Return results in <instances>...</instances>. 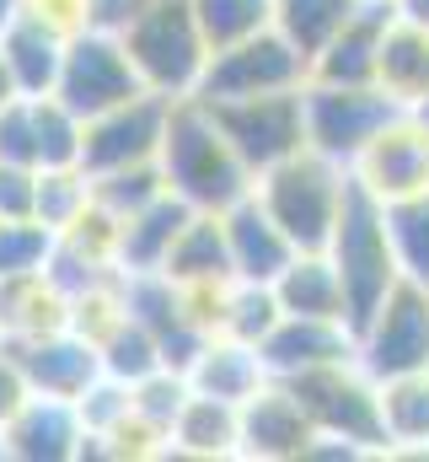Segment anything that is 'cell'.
Returning <instances> with one entry per match:
<instances>
[{
	"label": "cell",
	"mask_w": 429,
	"mask_h": 462,
	"mask_svg": "<svg viewBox=\"0 0 429 462\" xmlns=\"http://www.w3.org/2000/svg\"><path fill=\"white\" fill-rule=\"evenodd\" d=\"M161 178L167 189L188 205V210H231L236 199L252 194V172L236 156V145L225 140V129L199 97H178L167 114V134H161Z\"/></svg>",
	"instance_id": "obj_1"
},
{
	"label": "cell",
	"mask_w": 429,
	"mask_h": 462,
	"mask_svg": "<svg viewBox=\"0 0 429 462\" xmlns=\"http://www.w3.org/2000/svg\"><path fill=\"white\" fill-rule=\"evenodd\" d=\"M258 205L274 216V226L296 242V253H317L338 226V210L349 199V167L327 162L322 151H296L285 162H274L269 172L252 178Z\"/></svg>",
	"instance_id": "obj_2"
},
{
	"label": "cell",
	"mask_w": 429,
	"mask_h": 462,
	"mask_svg": "<svg viewBox=\"0 0 429 462\" xmlns=\"http://www.w3.org/2000/svg\"><path fill=\"white\" fill-rule=\"evenodd\" d=\"M343 280V301H349V328H360L381 301L387 291L403 280L397 269V253H392V236H387V210L376 194H365L354 178H349V199L338 210V226L322 247Z\"/></svg>",
	"instance_id": "obj_3"
},
{
	"label": "cell",
	"mask_w": 429,
	"mask_h": 462,
	"mask_svg": "<svg viewBox=\"0 0 429 462\" xmlns=\"http://www.w3.org/2000/svg\"><path fill=\"white\" fill-rule=\"evenodd\" d=\"M118 38H123V49L134 60L145 92L172 97V103L199 92V76L210 65V38H205V27H199L188 0H156Z\"/></svg>",
	"instance_id": "obj_4"
},
{
	"label": "cell",
	"mask_w": 429,
	"mask_h": 462,
	"mask_svg": "<svg viewBox=\"0 0 429 462\" xmlns=\"http://www.w3.org/2000/svg\"><path fill=\"white\" fill-rule=\"evenodd\" d=\"M312 430L327 436V441H343L354 447L360 457H381L387 452V430H381V382L360 365V360H338V365H322V371H306L296 382H285Z\"/></svg>",
	"instance_id": "obj_5"
},
{
	"label": "cell",
	"mask_w": 429,
	"mask_h": 462,
	"mask_svg": "<svg viewBox=\"0 0 429 462\" xmlns=\"http://www.w3.org/2000/svg\"><path fill=\"white\" fill-rule=\"evenodd\" d=\"M312 81V60L279 32L263 27L242 43L214 49L205 76H199V103H242V97H269V92H296Z\"/></svg>",
	"instance_id": "obj_6"
},
{
	"label": "cell",
	"mask_w": 429,
	"mask_h": 462,
	"mask_svg": "<svg viewBox=\"0 0 429 462\" xmlns=\"http://www.w3.org/2000/svg\"><path fill=\"white\" fill-rule=\"evenodd\" d=\"M301 103H306V145L338 167H354L360 151L403 114V103H392L381 87H333V81H306Z\"/></svg>",
	"instance_id": "obj_7"
},
{
	"label": "cell",
	"mask_w": 429,
	"mask_h": 462,
	"mask_svg": "<svg viewBox=\"0 0 429 462\" xmlns=\"http://www.w3.org/2000/svg\"><path fill=\"white\" fill-rule=\"evenodd\" d=\"M354 360L376 382L429 371V285L397 280L387 291V301L354 328Z\"/></svg>",
	"instance_id": "obj_8"
},
{
	"label": "cell",
	"mask_w": 429,
	"mask_h": 462,
	"mask_svg": "<svg viewBox=\"0 0 429 462\" xmlns=\"http://www.w3.org/2000/svg\"><path fill=\"white\" fill-rule=\"evenodd\" d=\"M140 92H145L140 70H134V60H129V49H123L118 32H107V27L70 32L65 65H59V81H54V97L70 114L97 118L107 108H118V103H129V97H140Z\"/></svg>",
	"instance_id": "obj_9"
},
{
	"label": "cell",
	"mask_w": 429,
	"mask_h": 462,
	"mask_svg": "<svg viewBox=\"0 0 429 462\" xmlns=\"http://www.w3.org/2000/svg\"><path fill=\"white\" fill-rule=\"evenodd\" d=\"M214 124L225 129V140L236 145V156L247 162V172H269L274 162L306 151V103L301 87L296 92H269V97H242V103H205Z\"/></svg>",
	"instance_id": "obj_10"
},
{
	"label": "cell",
	"mask_w": 429,
	"mask_h": 462,
	"mask_svg": "<svg viewBox=\"0 0 429 462\" xmlns=\"http://www.w3.org/2000/svg\"><path fill=\"white\" fill-rule=\"evenodd\" d=\"M167 114H172V97H156V92H140L107 114L87 118V134H81V167L97 178V172H118V167H140V162H156L161 156V134H167Z\"/></svg>",
	"instance_id": "obj_11"
},
{
	"label": "cell",
	"mask_w": 429,
	"mask_h": 462,
	"mask_svg": "<svg viewBox=\"0 0 429 462\" xmlns=\"http://www.w3.org/2000/svg\"><path fill=\"white\" fill-rule=\"evenodd\" d=\"M349 178L365 194H376L381 205L429 189V124L414 108H403V114L360 151V162L349 167Z\"/></svg>",
	"instance_id": "obj_12"
},
{
	"label": "cell",
	"mask_w": 429,
	"mask_h": 462,
	"mask_svg": "<svg viewBox=\"0 0 429 462\" xmlns=\"http://www.w3.org/2000/svg\"><path fill=\"white\" fill-rule=\"evenodd\" d=\"M22 371H27V387L32 393H49V398H81L97 376H103V349L97 339H87L81 328H49V334H32V339H11Z\"/></svg>",
	"instance_id": "obj_13"
},
{
	"label": "cell",
	"mask_w": 429,
	"mask_h": 462,
	"mask_svg": "<svg viewBox=\"0 0 429 462\" xmlns=\"http://www.w3.org/2000/svg\"><path fill=\"white\" fill-rule=\"evenodd\" d=\"M258 355H263L274 382H296L306 371L354 360V328L338 323V318H290V312H279V323L258 339Z\"/></svg>",
	"instance_id": "obj_14"
},
{
	"label": "cell",
	"mask_w": 429,
	"mask_h": 462,
	"mask_svg": "<svg viewBox=\"0 0 429 462\" xmlns=\"http://www.w3.org/2000/svg\"><path fill=\"white\" fill-rule=\"evenodd\" d=\"M0 436L11 462H76L87 447L76 398H49V393H27V403L5 420Z\"/></svg>",
	"instance_id": "obj_15"
},
{
	"label": "cell",
	"mask_w": 429,
	"mask_h": 462,
	"mask_svg": "<svg viewBox=\"0 0 429 462\" xmlns=\"http://www.w3.org/2000/svg\"><path fill=\"white\" fill-rule=\"evenodd\" d=\"M317 441L301 398L285 382H263L247 403H242V457L252 462H290L306 457V447Z\"/></svg>",
	"instance_id": "obj_16"
},
{
	"label": "cell",
	"mask_w": 429,
	"mask_h": 462,
	"mask_svg": "<svg viewBox=\"0 0 429 462\" xmlns=\"http://www.w3.org/2000/svg\"><path fill=\"white\" fill-rule=\"evenodd\" d=\"M392 0H360L349 11V22L322 43V54L312 60V81H333V87H376V49L381 32L392 22Z\"/></svg>",
	"instance_id": "obj_17"
},
{
	"label": "cell",
	"mask_w": 429,
	"mask_h": 462,
	"mask_svg": "<svg viewBox=\"0 0 429 462\" xmlns=\"http://www.w3.org/2000/svg\"><path fill=\"white\" fill-rule=\"evenodd\" d=\"M220 226H225V247H231V280L274 285V274L296 258V242L274 226V216L258 205V194L220 210Z\"/></svg>",
	"instance_id": "obj_18"
},
{
	"label": "cell",
	"mask_w": 429,
	"mask_h": 462,
	"mask_svg": "<svg viewBox=\"0 0 429 462\" xmlns=\"http://www.w3.org/2000/svg\"><path fill=\"white\" fill-rule=\"evenodd\" d=\"M161 457H199V462L242 457V403H225V398L188 387V403L178 409Z\"/></svg>",
	"instance_id": "obj_19"
},
{
	"label": "cell",
	"mask_w": 429,
	"mask_h": 462,
	"mask_svg": "<svg viewBox=\"0 0 429 462\" xmlns=\"http://www.w3.org/2000/svg\"><path fill=\"white\" fill-rule=\"evenodd\" d=\"M65 43H70V32L49 27L43 16H32L22 5V16L0 32V60H5V70H11L22 97H49L54 92L59 65H65Z\"/></svg>",
	"instance_id": "obj_20"
},
{
	"label": "cell",
	"mask_w": 429,
	"mask_h": 462,
	"mask_svg": "<svg viewBox=\"0 0 429 462\" xmlns=\"http://www.w3.org/2000/svg\"><path fill=\"white\" fill-rule=\"evenodd\" d=\"M188 205L167 189L161 199H151L145 210H134V216H123L118 221V242H113V263H118V274H145V269H161L167 263V253H172V242H178V231L188 226Z\"/></svg>",
	"instance_id": "obj_21"
},
{
	"label": "cell",
	"mask_w": 429,
	"mask_h": 462,
	"mask_svg": "<svg viewBox=\"0 0 429 462\" xmlns=\"http://www.w3.org/2000/svg\"><path fill=\"white\" fill-rule=\"evenodd\" d=\"M183 376H188L194 393H210V398H225V403H247L269 382V365H263L258 345L231 339V334H210Z\"/></svg>",
	"instance_id": "obj_22"
},
{
	"label": "cell",
	"mask_w": 429,
	"mask_h": 462,
	"mask_svg": "<svg viewBox=\"0 0 429 462\" xmlns=\"http://www.w3.org/2000/svg\"><path fill=\"white\" fill-rule=\"evenodd\" d=\"M274 301H279V312H290V318H338V323H349V301H343V280H338V269H333V258L327 253H296L279 274H274Z\"/></svg>",
	"instance_id": "obj_23"
},
{
	"label": "cell",
	"mask_w": 429,
	"mask_h": 462,
	"mask_svg": "<svg viewBox=\"0 0 429 462\" xmlns=\"http://www.w3.org/2000/svg\"><path fill=\"white\" fill-rule=\"evenodd\" d=\"M376 87L403 103V108H419L429 97V27H414L403 16L387 22L381 32V49H376Z\"/></svg>",
	"instance_id": "obj_24"
},
{
	"label": "cell",
	"mask_w": 429,
	"mask_h": 462,
	"mask_svg": "<svg viewBox=\"0 0 429 462\" xmlns=\"http://www.w3.org/2000/svg\"><path fill=\"white\" fill-rule=\"evenodd\" d=\"M167 280H178L183 291H210V285H225L231 280V247H225V226L210 210H194L188 226L178 231L167 263H161Z\"/></svg>",
	"instance_id": "obj_25"
},
{
	"label": "cell",
	"mask_w": 429,
	"mask_h": 462,
	"mask_svg": "<svg viewBox=\"0 0 429 462\" xmlns=\"http://www.w3.org/2000/svg\"><path fill=\"white\" fill-rule=\"evenodd\" d=\"M381 430H387V452L429 457V371L381 382Z\"/></svg>",
	"instance_id": "obj_26"
},
{
	"label": "cell",
	"mask_w": 429,
	"mask_h": 462,
	"mask_svg": "<svg viewBox=\"0 0 429 462\" xmlns=\"http://www.w3.org/2000/svg\"><path fill=\"white\" fill-rule=\"evenodd\" d=\"M274 323H279V301H274L269 285H252V280H225L220 285V296H214V334L258 345Z\"/></svg>",
	"instance_id": "obj_27"
},
{
	"label": "cell",
	"mask_w": 429,
	"mask_h": 462,
	"mask_svg": "<svg viewBox=\"0 0 429 462\" xmlns=\"http://www.w3.org/2000/svg\"><path fill=\"white\" fill-rule=\"evenodd\" d=\"M381 210H387V236H392L403 280L429 285V189L403 194V199H387Z\"/></svg>",
	"instance_id": "obj_28"
},
{
	"label": "cell",
	"mask_w": 429,
	"mask_h": 462,
	"mask_svg": "<svg viewBox=\"0 0 429 462\" xmlns=\"http://www.w3.org/2000/svg\"><path fill=\"white\" fill-rule=\"evenodd\" d=\"M87 210H92V172L87 167H38L32 221H43L54 236H65Z\"/></svg>",
	"instance_id": "obj_29"
},
{
	"label": "cell",
	"mask_w": 429,
	"mask_h": 462,
	"mask_svg": "<svg viewBox=\"0 0 429 462\" xmlns=\"http://www.w3.org/2000/svg\"><path fill=\"white\" fill-rule=\"evenodd\" d=\"M354 5H360V0H274V27H279L306 60H317L322 43L349 22Z\"/></svg>",
	"instance_id": "obj_30"
},
{
	"label": "cell",
	"mask_w": 429,
	"mask_h": 462,
	"mask_svg": "<svg viewBox=\"0 0 429 462\" xmlns=\"http://www.w3.org/2000/svg\"><path fill=\"white\" fill-rule=\"evenodd\" d=\"M167 194V178H161V162H140V167H118V172H97L92 178V205L107 210L113 221L145 210L151 199Z\"/></svg>",
	"instance_id": "obj_31"
},
{
	"label": "cell",
	"mask_w": 429,
	"mask_h": 462,
	"mask_svg": "<svg viewBox=\"0 0 429 462\" xmlns=\"http://www.w3.org/2000/svg\"><path fill=\"white\" fill-rule=\"evenodd\" d=\"M188 403V376L183 371H172V365H161V371H151L145 382H134L129 387V409H134V425H145L161 447H167V430H172V420H178V409Z\"/></svg>",
	"instance_id": "obj_32"
},
{
	"label": "cell",
	"mask_w": 429,
	"mask_h": 462,
	"mask_svg": "<svg viewBox=\"0 0 429 462\" xmlns=\"http://www.w3.org/2000/svg\"><path fill=\"white\" fill-rule=\"evenodd\" d=\"M97 349H103V371L118 376V382H129V387L167 365V360H161V339H156L151 328H140L134 318H123L118 328H107Z\"/></svg>",
	"instance_id": "obj_33"
},
{
	"label": "cell",
	"mask_w": 429,
	"mask_h": 462,
	"mask_svg": "<svg viewBox=\"0 0 429 462\" xmlns=\"http://www.w3.org/2000/svg\"><path fill=\"white\" fill-rule=\"evenodd\" d=\"M188 5H194V16L210 38V54L274 27V0H188Z\"/></svg>",
	"instance_id": "obj_34"
},
{
	"label": "cell",
	"mask_w": 429,
	"mask_h": 462,
	"mask_svg": "<svg viewBox=\"0 0 429 462\" xmlns=\"http://www.w3.org/2000/svg\"><path fill=\"white\" fill-rule=\"evenodd\" d=\"M32 118H38V167H81L87 118L70 114L54 92L49 97H32Z\"/></svg>",
	"instance_id": "obj_35"
},
{
	"label": "cell",
	"mask_w": 429,
	"mask_h": 462,
	"mask_svg": "<svg viewBox=\"0 0 429 462\" xmlns=\"http://www.w3.org/2000/svg\"><path fill=\"white\" fill-rule=\"evenodd\" d=\"M54 242L59 236L43 221H0V285L43 274L54 258Z\"/></svg>",
	"instance_id": "obj_36"
},
{
	"label": "cell",
	"mask_w": 429,
	"mask_h": 462,
	"mask_svg": "<svg viewBox=\"0 0 429 462\" xmlns=\"http://www.w3.org/2000/svg\"><path fill=\"white\" fill-rule=\"evenodd\" d=\"M0 162L38 167V118H32V97H11V103L0 108Z\"/></svg>",
	"instance_id": "obj_37"
},
{
	"label": "cell",
	"mask_w": 429,
	"mask_h": 462,
	"mask_svg": "<svg viewBox=\"0 0 429 462\" xmlns=\"http://www.w3.org/2000/svg\"><path fill=\"white\" fill-rule=\"evenodd\" d=\"M38 205V167L0 162V221H32Z\"/></svg>",
	"instance_id": "obj_38"
},
{
	"label": "cell",
	"mask_w": 429,
	"mask_h": 462,
	"mask_svg": "<svg viewBox=\"0 0 429 462\" xmlns=\"http://www.w3.org/2000/svg\"><path fill=\"white\" fill-rule=\"evenodd\" d=\"M27 371H22V360H16V349L11 339H0V430H5V420L27 403Z\"/></svg>",
	"instance_id": "obj_39"
},
{
	"label": "cell",
	"mask_w": 429,
	"mask_h": 462,
	"mask_svg": "<svg viewBox=\"0 0 429 462\" xmlns=\"http://www.w3.org/2000/svg\"><path fill=\"white\" fill-rule=\"evenodd\" d=\"M32 16H43L49 27H59V32H81V27H92V0H22Z\"/></svg>",
	"instance_id": "obj_40"
},
{
	"label": "cell",
	"mask_w": 429,
	"mask_h": 462,
	"mask_svg": "<svg viewBox=\"0 0 429 462\" xmlns=\"http://www.w3.org/2000/svg\"><path fill=\"white\" fill-rule=\"evenodd\" d=\"M392 11L414 27H429V0H392Z\"/></svg>",
	"instance_id": "obj_41"
},
{
	"label": "cell",
	"mask_w": 429,
	"mask_h": 462,
	"mask_svg": "<svg viewBox=\"0 0 429 462\" xmlns=\"http://www.w3.org/2000/svg\"><path fill=\"white\" fill-rule=\"evenodd\" d=\"M11 97H22V92H16V81H11V70H5V60H0V108H5Z\"/></svg>",
	"instance_id": "obj_42"
},
{
	"label": "cell",
	"mask_w": 429,
	"mask_h": 462,
	"mask_svg": "<svg viewBox=\"0 0 429 462\" xmlns=\"http://www.w3.org/2000/svg\"><path fill=\"white\" fill-rule=\"evenodd\" d=\"M16 16H22V0H0V32H5Z\"/></svg>",
	"instance_id": "obj_43"
},
{
	"label": "cell",
	"mask_w": 429,
	"mask_h": 462,
	"mask_svg": "<svg viewBox=\"0 0 429 462\" xmlns=\"http://www.w3.org/2000/svg\"><path fill=\"white\" fill-rule=\"evenodd\" d=\"M414 114H419V118H424V124H429V97H424V103H419V108H414Z\"/></svg>",
	"instance_id": "obj_44"
}]
</instances>
